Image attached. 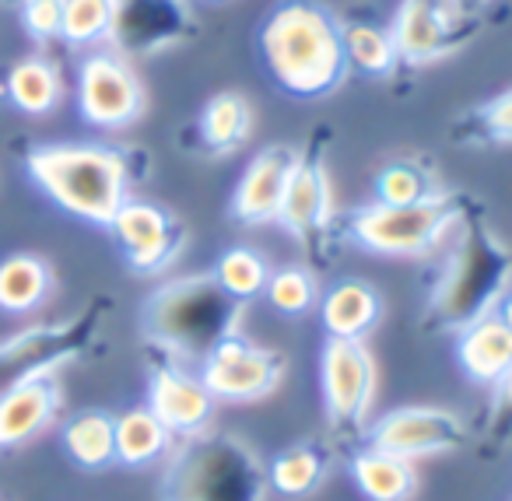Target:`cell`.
<instances>
[{"label": "cell", "mask_w": 512, "mask_h": 501, "mask_svg": "<svg viewBox=\"0 0 512 501\" xmlns=\"http://www.w3.org/2000/svg\"><path fill=\"white\" fill-rule=\"evenodd\" d=\"M260 53L274 81L299 99L334 92L348 71L341 25L327 8L309 0H292L271 11L260 29Z\"/></svg>", "instance_id": "obj_1"}, {"label": "cell", "mask_w": 512, "mask_h": 501, "mask_svg": "<svg viewBox=\"0 0 512 501\" xmlns=\"http://www.w3.org/2000/svg\"><path fill=\"white\" fill-rule=\"evenodd\" d=\"M29 176L60 211L109 228L130 200V169L106 144H46L29 155Z\"/></svg>", "instance_id": "obj_2"}, {"label": "cell", "mask_w": 512, "mask_h": 501, "mask_svg": "<svg viewBox=\"0 0 512 501\" xmlns=\"http://www.w3.org/2000/svg\"><path fill=\"white\" fill-rule=\"evenodd\" d=\"M351 239L379 256H428L453 235L456 211L449 197L421 200V204L390 207V204H369L351 218Z\"/></svg>", "instance_id": "obj_3"}, {"label": "cell", "mask_w": 512, "mask_h": 501, "mask_svg": "<svg viewBox=\"0 0 512 501\" xmlns=\"http://www.w3.org/2000/svg\"><path fill=\"white\" fill-rule=\"evenodd\" d=\"M200 379L211 389L214 400L249 403L264 400L285 379V365L274 351L242 340L239 333H228L225 340L211 347L200 358Z\"/></svg>", "instance_id": "obj_4"}, {"label": "cell", "mask_w": 512, "mask_h": 501, "mask_svg": "<svg viewBox=\"0 0 512 501\" xmlns=\"http://www.w3.org/2000/svg\"><path fill=\"white\" fill-rule=\"evenodd\" d=\"M81 120L99 130H123L144 113V85L116 53H92L78 67Z\"/></svg>", "instance_id": "obj_5"}, {"label": "cell", "mask_w": 512, "mask_h": 501, "mask_svg": "<svg viewBox=\"0 0 512 501\" xmlns=\"http://www.w3.org/2000/svg\"><path fill=\"white\" fill-rule=\"evenodd\" d=\"M207 281L211 277H190V281L176 284V288H165L162 295L151 302V330L158 340H165L169 347L179 351H200L207 354L218 340H225L232 333V319H235V302L225 309H211V312H193L204 295Z\"/></svg>", "instance_id": "obj_6"}, {"label": "cell", "mask_w": 512, "mask_h": 501, "mask_svg": "<svg viewBox=\"0 0 512 501\" xmlns=\"http://www.w3.org/2000/svg\"><path fill=\"white\" fill-rule=\"evenodd\" d=\"M320 386L327 417L341 424H358L372 407L376 393V361L362 340L327 337L320 354Z\"/></svg>", "instance_id": "obj_7"}, {"label": "cell", "mask_w": 512, "mask_h": 501, "mask_svg": "<svg viewBox=\"0 0 512 501\" xmlns=\"http://www.w3.org/2000/svg\"><path fill=\"white\" fill-rule=\"evenodd\" d=\"M467 442V428L456 414L439 407H400L379 417L369 431V445L404 456L411 463L442 452H456Z\"/></svg>", "instance_id": "obj_8"}, {"label": "cell", "mask_w": 512, "mask_h": 501, "mask_svg": "<svg viewBox=\"0 0 512 501\" xmlns=\"http://www.w3.org/2000/svg\"><path fill=\"white\" fill-rule=\"evenodd\" d=\"M299 151L274 144L264 148L260 155L249 162V169L242 172L239 186L232 197V214L249 225H271L278 221L281 204H285V190L292 183V172L299 165Z\"/></svg>", "instance_id": "obj_9"}, {"label": "cell", "mask_w": 512, "mask_h": 501, "mask_svg": "<svg viewBox=\"0 0 512 501\" xmlns=\"http://www.w3.org/2000/svg\"><path fill=\"white\" fill-rule=\"evenodd\" d=\"M116 242L123 246V256L127 263L137 270V274H158L172 263L176 256V225L172 218L151 200H134L116 211L113 225Z\"/></svg>", "instance_id": "obj_10"}, {"label": "cell", "mask_w": 512, "mask_h": 501, "mask_svg": "<svg viewBox=\"0 0 512 501\" xmlns=\"http://www.w3.org/2000/svg\"><path fill=\"white\" fill-rule=\"evenodd\" d=\"M456 0H404L393 18V43L400 60L407 64H428L449 50L456 32Z\"/></svg>", "instance_id": "obj_11"}, {"label": "cell", "mask_w": 512, "mask_h": 501, "mask_svg": "<svg viewBox=\"0 0 512 501\" xmlns=\"http://www.w3.org/2000/svg\"><path fill=\"white\" fill-rule=\"evenodd\" d=\"M60 410V389L53 375L32 372L0 393V449H18L53 424Z\"/></svg>", "instance_id": "obj_12"}, {"label": "cell", "mask_w": 512, "mask_h": 501, "mask_svg": "<svg viewBox=\"0 0 512 501\" xmlns=\"http://www.w3.org/2000/svg\"><path fill=\"white\" fill-rule=\"evenodd\" d=\"M148 407L172 435H197L214 414V396L200 375L183 368H158L148 389Z\"/></svg>", "instance_id": "obj_13"}, {"label": "cell", "mask_w": 512, "mask_h": 501, "mask_svg": "<svg viewBox=\"0 0 512 501\" xmlns=\"http://www.w3.org/2000/svg\"><path fill=\"white\" fill-rule=\"evenodd\" d=\"M456 358L463 372L481 386H502L512 372V330L502 316H481L463 326L456 340Z\"/></svg>", "instance_id": "obj_14"}, {"label": "cell", "mask_w": 512, "mask_h": 501, "mask_svg": "<svg viewBox=\"0 0 512 501\" xmlns=\"http://www.w3.org/2000/svg\"><path fill=\"white\" fill-rule=\"evenodd\" d=\"M330 214H334V190H330L327 172L320 162L302 158L285 190V204L278 214L281 228H288L292 235H313L330 225Z\"/></svg>", "instance_id": "obj_15"}, {"label": "cell", "mask_w": 512, "mask_h": 501, "mask_svg": "<svg viewBox=\"0 0 512 501\" xmlns=\"http://www.w3.org/2000/svg\"><path fill=\"white\" fill-rule=\"evenodd\" d=\"M351 477L369 501H411L418 494V470L411 459L393 456L376 445L358 452L351 463Z\"/></svg>", "instance_id": "obj_16"}, {"label": "cell", "mask_w": 512, "mask_h": 501, "mask_svg": "<svg viewBox=\"0 0 512 501\" xmlns=\"http://www.w3.org/2000/svg\"><path fill=\"white\" fill-rule=\"evenodd\" d=\"M379 312H383V302H379L376 288L362 281H341L327 291L320 305L323 330L344 340H362L379 323Z\"/></svg>", "instance_id": "obj_17"}, {"label": "cell", "mask_w": 512, "mask_h": 501, "mask_svg": "<svg viewBox=\"0 0 512 501\" xmlns=\"http://www.w3.org/2000/svg\"><path fill=\"white\" fill-rule=\"evenodd\" d=\"M53 295V270L43 256L15 253L0 260V312H32Z\"/></svg>", "instance_id": "obj_18"}, {"label": "cell", "mask_w": 512, "mask_h": 501, "mask_svg": "<svg viewBox=\"0 0 512 501\" xmlns=\"http://www.w3.org/2000/svg\"><path fill=\"white\" fill-rule=\"evenodd\" d=\"M172 431L158 421L155 410L130 407L116 417V463L123 466H151L172 449Z\"/></svg>", "instance_id": "obj_19"}, {"label": "cell", "mask_w": 512, "mask_h": 501, "mask_svg": "<svg viewBox=\"0 0 512 501\" xmlns=\"http://www.w3.org/2000/svg\"><path fill=\"white\" fill-rule=\"evenodd\" d=\"M8 99L25 116H46L60 106L64 99V81L60 71L43 57H29L22 64L11 67L8 74Z\"/></svg>", "instance_id": "obj_20"}, {"label": "cell", "mask_w": 512, "mask_h": 501, "mask_svg": "<svg viewBox=\"0 0 512 501\" xmlns=\"http://www.w3.org/2000/svg\"><path fill=\"white\" fill-rule=\"evenodd\" d=\"M64 449L85 470H102L116 463V417L102 410H85L64 424Z\"/></svg>", "instance_id": "obj_21"}, {"label": "cell", "mask_w": 512, "mask_h": 501, "mask_svg": "<svg viewBox=\"0 0 512 501\" xmlns=\"http://www.w3.org/2000/svg\"><path fill=\"white\" fill-rule=\"evenodd\" d=\"M200 134H204L207 148L214 151L242 148L249 141V134H253V109L235 92L214 95L204 106V113H200Z\"/></svg>", "instance_id": "obj_22"}, {"label": "cell", "mask_w": 512, "mask_h": 501, "mask_svg": "<svg viewBox=\"0 0 512 501\" xmlns=\"http://www.w3.org/2000/svg\"><path fill=\"white\" fill-rule=\"evenodd\" d=\"M341 43H344L348 67H358L362 74H390L400 64L397 43L379 25H362V22L341 25Z\"/></svg>", "instance_id": "obj_23"}, {"label": "cell", "mask_w": 512, "mask_h": 501, "mask_svg": "<svg viewBox=\"0 0 512 501\" xmlns=\"http://www.w3.org/2000/svg\"><path fill=\"white\" fill-rule=\"evenodd\" d=\"M267 281H271L267 260L246 246L228 249L218 260V267H214V284H218L232 302H249V298L264 295Z\"/></svg>", "instance_id": "obj_24"}, {"label": "cell", "mask_w": 512, "mask_h": 501, "mask_svg": "<svg viewBox=\"0 0 512 501\" xmlns=\"http://www.w3.org/2000/svg\"><path fill=\"white\" fill-rule=\"evenodd\" d=\"M116 29V0H64L60 39L71 46H95Z\"/></svg>", "instance_id": "obj_25"}, {"label": "cell", "mask_w": 512, "mask_h": 501, "mask_svg": "<svg viewBox=\"0 0 512 501\" xmlns=\"http://www.w3.org/2000/svg\"><path fill=\"white\" fill-rule=\"evenodd\" d=\"M323 456L316 445H292L271 463V484L285 498H306L323 480Z\"/></svg>", "instance_id": "obj_26"}, {"label": "cell", "mask_w": 512, "mask_h": 501, "mask_svg": "<svg viewBox=\"0 0 512 501\" xmlns=\"http://www.w3.org/2000/svg\"><path fill=\"white\" fill-rule=\"evenodd\" d=\"M435 197L428 176L418 169V165H386L376 179V200L390 207H407V204H421V200Z\"/></svg>", "instance_id": "obj_27"}, {"label": "cell", "mask_w": 512, "mask_h": 501, "mask_svg": "<svg viewBox=\"0 0 512 501\" xmlns=\"http://www.w3.org/2000/svg\"><path fill=\"white\" fill-rule=\"evenodd\" d=\"M264 295H267V302L278 312H285V316H302V312L316 302V277L302 267L274 270Z\"/></svg>", "instance_id": "obj_28"}, {"label": "cell", "mask_w": 512, "mask_h": 501, "mask_svg": "<svg viewBox=\"0 0 512 501\" xmlns=\"http://www.w3.org/2000/svg\"><path fill=\"white\" fill-rule=\"evenodd\" d=\"M60 18H64V0H25L22 22L32 39H57Z\"/></svg>", "instance_id": "obj_29"}, {"label": "cell", "mask_w": 512, "mask_h": 501, "mask_svg": "<svg viewBox=\"0 0 512 501\" xmlns=\"http://www.w3.org/2000/svg\"><path fill=\"white\" fill-rule=\"evenodd\" d=\"M481 123L491 137H498V141H512V88L502 95H495V99L481 109Z\"/></svg>", "instance_id": "obj_30"}, {"label": "cell", "mask_w": 512, "mask_h": 501, "mask_svg": "<svg viewBox=\"0 0 512 501\" xmlns=\"http://www.w3.org/2000/svg\"><path fill=\"white\" fill-rule=\"evenodd\" d=\"M498 316H502V319H505V326H509V330H512V295L502 302V312H498Z\"/></svg>", "instance_id": "obj_31"}, {"label": "cell", "mask_w": 512, "mask_h": 501, "mask_svg": "<svg viewBox=\"0 0 512 501\" xmlns=\"http://www.w3.org/2000/svg\"><path fill=\"white\" fill-rule=\"evenodd\" d=\"M502 386H505V393H509V396H512V372H509V379H505V382H502Z\"/></svg>", "instance_id": "obj_32"}, {"label": "cell", "mask_w": 512, "mask_h": 501, "mask_svg": "<svg viewBox=\"0 0 512 501\" xmlns=\"http://www.w3.org/2000/svg\"><path fill=\"white\" fill-rule=\"evenodd\" d=\"M456 4H484V0H456Z\"/></svg>", "instance_id": "obj_33"}]
</instances>
